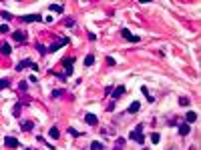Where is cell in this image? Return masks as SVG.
Segmentation results:
<instances>
[{"mask_svg":"<svg viewBox=\"0 0 201 150\" xmlns=\"http://www.w3.org/2000/svg\"><path fill=\"white\" fill-rule=\"evenodd\" d=\"M8 86H10V82L6 78H0V88H8Z\"/></svg>","mask_w":201,"mask_h":150,"instance_id":"7402d4cb","label":"cell"},{"mask_svg":"<svg viewBox=\"0 0 201 150\" xmlns=\"http://www.w3.org/2000/svg\"><path fill=\"white\" fill-rule=\"evenodd\" d=\"M84 122L91 124V126H95V124H97V116H95V114H86V116H84Z\"/></svg>","mask_w":201,"mask_h":150,"instance_id":"ba28073f","label":"cell"},{"mask_svg":"<svg viewBox=\"0 0 201 150\" xmlns=\"http://www.w3.org/2000/svg\"><path fill=\"white\" fill-rule=\"evenodd\" d=\"M91 150H103V144H101V142H93V144H91Z\"/></svg>","mask_w":201,"mask_h":150,"instance_id":"ffe728a7","label":"cell"},{"mask_svg":"<svg viewBox=\"0 0 201 150\" xmlns=\"http://www.w3.org/2000/svg\"><path fill=\"white\" fill-rule=\"evenodd\" d=\"M20 110H22V102H16V104H14V110H12V116L18 118V116H20Z\"/></svg>","mask_w":201,"mask_h":150,"instance_id":"4fadbf2b","label":"cell"},{"mask_svg":"<svg viewBox=\"0 0 201 150\" xmlns=\"http://www.w3.org/2000/svg\"><path fill=\"white\" fill-rule=\"evenodd\" d=\"M93 62H95V56H93V54L84 56V66H93Z\"/></svg>","mask_w":201,"mask_h":150,"instance_id":"2e32d148","label":"cell"},{"mask_svg":"<svg viewBox=\"0 0 201 150\" xmlns=\"http://www.w3.org/2000/svg\"><path fill=\"white\" fill-rule=\"evenodd\" d=\"M125 142H127L125 138H117V142H115V148H113V150H123V146H125Z\"/></svg>","mask_w":201,"mask_h":150,"instance_id":"9a60e30c","label":"cell"},{"mask_svg":"<svg viewBox=\"0 0 201 150\" xmlns=\"http://www.w3.org/2000/svg\"><path fill=\"white\" fill-rule=\"evenodd\" d=\"M64 68H67V76L73 74V60H71V58H67V60H64Z\"/></svg>","mask_w":201,"mask_h":150,"instance_id":"7c38bea8","label":"cell"},{"mask_svg":"<svg viewBox=\"0 0 201 150\" xmlns=\"http://www.w3.org/2000/svg\"><path fill=\"white\" fill-rule=\"evenodd\" d=\"M64 24H67V26H73V24H75V20H71V18H67V20H64Z\"/></svg>","mask_w":201,"mask_h":150,"instance_id":"d4e9b609","label":"cell"},{"mask_svg":"<svg viewBox=\"0 0 201 150\" xmlns=\"http://www.w3.org/2000/svg\"><path fill=\"white\" fill-rule=\"evenodd\" d=\"M121 34H123V38H127V40H131V42H139V40H141L139 36H135V34H131L129 30H123Z\"/></svg>","mask_w":201,"mask_h":150,"instance_id":"5b68a950","label":"cell"},{"mask_svg":"<svg viewBox=\"0 0 201 150\" xmlns=\"http://www.w3.org/2000/svg\"><path fill=\"white\" fill-rule=\"evenodd\" d=\"M123 94H125V86H117V88L113 90V100H119Z\"/></svg>","mask_w":201,"mask_h":150,"instance_id":"277c9868","label":"cell"},{"mask_svg":"<svg viewBox=\"0 0 201 150\" xmlns=\"http://www.w3.org/2000/svg\"><path fill=\"white\" fill-rule=\"evenodd\" d=\"M131 140H135V142H139V144L145 142V134H143V128H141V126H137V128L131 132Z\"/></svg>","mask_w":201,"mask_h":150,"instance_id":"6da1fadb","label":"cell"},{"mask_svg":"<svg viewBox=\"0 0 201 150\" xmlns=\"http://www.w3.org/2000/svg\"><path fill=\"white\" fill-rule=\"evenodd\" d=\"M12 38H14L16 42H24V40H26V34H24L22 30H14V32H12Z\"/></svg>","mask_w":201,"mask_h":150,"instance_id":"3957f363","label":"cell"},{"mask_svg":"<svg viewBox=\"0 0 201 150\" xmlns=\"http://www.w3.org/2000/svg\"><path fill=\"white\" fill-rule=\"evenodd\" d=\"M179 104H181V106H189V98L181 96V98H179Z\"/></svg>","mask_w":201,"mask_h":150,"instance_id":"44dd1931","label":"cell"},{"mask_svg":"<svg viewBox=\"0 0 201 150\" xmlns=\"http://www.w3.org/2000/svg\"><path fill=\"white\" fill-rule=\"evenodd\" d=\"M195 118H197V114H195V112H187V114H185V120H187V124H189V122H193Z\"/></svg>","mask_w":201,"mask_h":150,"instance_id":"e0dca14e","label":"cell"},{"mask_svg":"<svg viewBox=\"0 0 201 150\" xmlns=\"http://www.w3.org/2000/svg\"><path fill=\"white\" fill-rule=\"evenodd\" d=\"M151 140H153V142L157 144V142H159V140H161V136H159V134H157V132H153V134H151Z\"/></svg>","mask_w":201,"mask_h":150,"instance_id":"603a6c76","label":"cell"},{"mask_svg":"<svg viewBox=\"0 0 201 150\" xmlns=\"http://www.w3.org/2000/svg\"><path fill=\"white\" fill-rule=\"evenodd\" d=\"M0 32L6 34V32H8V26H6V24H0Z\"/></svg>","mask_w":201,"mask_h":150,"instance_id":"cb8c5ba5","label":"cell"},{"mask_svg":"<svg viewBox=\"0 0 201 150\" xmlns=\"http://www.w3.org/2000/svg\"><path fill=\"white\" fill-rule=\"evenodd\" d=\"M4 144H6L8 148H16V146H18V140L12 138V136H6V138H4Z\"/></svg>","mask_w":201,"mask_h":150,"instance_id":"7a4b0ae2","label":"cell"},{"mask_svg":"<svg viewBox=\"0 0 201 150\" xmlns=\"http://www.w3.org/2000/svg\"><path fill=\"white\" fill-rule=\"evenodd\" d=\"M32 126H34V124H32V122H28V120H24V122H20V128H22L24 132H28V130H32Z\"/></svg>","mask_w":201,"mask_h":150,"instance_id":"9c48e42d","label":"cell"},{"mask_svg":"<svg viewBox=\"0 0 201 150\" xmlns=\"http://www.w3.org/2000/svg\"><path fill=\"white\" fill-rule=\"evenodd\" d=\"M0 16H2L4 20H12V14H10V12H6V10H2V12H0Z\"/></svg>","mask_w":201,"mask_h":150,"instance_id":"d6986e66","label":"cell"},{"mask_svg":"<svg viewBox=\"0 0 201 150\" xmlns=\"http://www.w3.org/2000/svg\"><path fill=\"white\" fill-rule=\"evenodd\" d=\"M189 130H191V128H189V124H181V126H179V134H181V136H187V134H189Z\"/></svg>","mask_w":201,"mask_h":150,"instance_id":"30bf717a","label":"cell"},{"mask_svg":"<svg viewBox=\"0 0 201 150\" xmlns=\"http://www.w3.org/2000/svg\"><path fill=\"white\" fill-rule=\"evenodd\" d=\"M22 20L24 22H36V20H40V14H26V16H22Z\"/></svg>","mask_w":201,"mask_h":150,"instance_id":"52a82bcc","label":"cell"},{"mask_svg":"<svg viewBox=\"0 0 201 150\" xmlns=\"http://www.w3.org/2000/svg\"><path fill=\"white\" fill-rule=\"evenodd\" d=\"M50 10H52V12H58V14H60V12H62V6H58V4H50Z\"/></svg>","mask_w":201,"mask_h":150,"instance_id":"ac0fdd59","label":"cell"},{"mask_svg":"<svg viewBox=\"0 0 201 150\" xmlns=\"http://www.w3.org/2000/svg\"><path fill=\"white\" fill-rule=\"evenodd\" d=\"M10 52H12L10 44H0V54L2 56H10Z\"/></svg>","mask_w":201,"mask_h":150,"instance_id":"8992f818","label":"cell"},{"mask_svg":"<svg viewBox=\"0 0 201 150\" xmlns=\"http://www.w3.org/2000/svg\"><path fill=\"white\" fill-rule=\"evenodd\" d=\"M139 108H141V104H139V102H133V104L129 106V114H135V112H139Z\"/></svg>","mask_w":201,"mask_h":150,"instance_id":"5bb4252c","label":"cell"},{"mask_svg":"<svg viewBox=\"0 0 201 150\" xmlns=\"http://www.w3.org/2000/svg\"><path fill=\"white\" fill-rule=\"evenodd\" d=\"M48 136H50L52 140H56V138L60 136V132H58V128H56V126H52V128H50V132H48Z\"/></svg>","mask_w":201,"mask_h":150,"instance_id":"8fae6325","label":"cell"},{"mask_svg":"<svg viewBox=\"0 0 201 150\" xmlns=\"http://www.w3.org/2000/svg\"><path fill=\"white\" fill-rule=\"evenodd\" d=\"M71 134H73V136H80V132L79 130H75V128H71Z\"/></svg>","mask_w":201,"mask_h":150,"instance_id":"484cf974","label":"cell"}]
</instances>
